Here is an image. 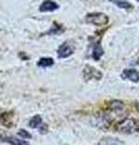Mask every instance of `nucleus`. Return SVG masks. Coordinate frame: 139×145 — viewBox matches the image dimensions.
Masks as SVG:
<instances>
[{
	"mask_svg": "<svg viewBox=\"0 0 139 145\" xmlns=\"http://www.w3.org/2000/svg\"><path fill=\"white\" fill-rule=\"evenodd\" d=\"M116 128H117V131H120V132L127 133V134L137 133V132H139V120L125 119L116 126Z\"/></svg>",
	"mask_w": 139,
	"mask_h": 145,
	"instance_id": "obj_1",
	"label": "nucleus"
},
{
	"mask_svg": "<svg viewBox=\"0 0 139 145\" xmlns=\"http://www.w3.org/2000/svg\"><path fill=\"white\" fill-rule=\"evenodd\" d=\"M109 18L106 15L100 12H96V13H89L86 17V22L89 24H96V25H104L108 23Z\"/></svg>",
	"mask_w": 139,
	"mask_h": 145,
	"instance_id": "obj_2",
	"label": "nucleus"
},
{
	"mask_svg": "<svg viewBox=\"0 0 139 145\" xmlns=\"http://www.w3.org/2000/svg\"><path fill=\"white\" fill-rule=\"evenodd\" d=\"M0 140H1V142L10 143L12 145H29L28 143L25 142V140L15 138V137H11V135H1V137H0Z\"/></svg>",
	"mask_w": 139,
	"mask_h": 145,
	"instance_id": "obj_3",
	"label": "nucleus"
},
{
	"mask_svg": "<svg viewBox=\"0 0 139 145\" xmlns=\"http://www.w3.org/2000/svg\"><path fill=\"white\" fill-rule=\"evenodd\" d=\"M73 51H74V47L71 46V45L63 44L59 48H58V56H59L61 58H65V57L70 56V54L73 53Z\"/></svg>",
	"mask_w": 139,
	"mask_h": 145,
	"instance_id": "obj_4",
	"label": "nucleus"
},
{
	"mask_svg": "<svg viewBox=\"0 0 139 145\" xmlns=\"http://www.w3.org/2000/svg\"><path fill=\"white\" fill-rule=\"evenodd\" d=\"M122 76L125 79L131 80L132 82H139V71L134 70V69H126L123 71Z\"/></svg>",
	"mask_w": 139,
	"mask_h": 145,
	"instance_id": "obj_5",
	"label": "nucleus"
},
{
	"mask_svg": "<svg viewBox=\"0 0 139 145\" xmlns=\"http://www.w3.org/2000/svg\"><path fill=\"white\" fill-rule=\"evenodd\" d=\"M58 8V5L57 3L52 1V0H46V1H44L41 4V6H40V11L41 12H50V11H55Z\"/></svg>",
	"mask_w": 139,
	"mask_h": 145,
	"instance_id": "obj_6",
	"label": "nucleus"
},
{
	"mask_svg": "<svg viewBox=\"0 0 139 145\" xmlns=\"http://www.w3.org/2000/svg\"><path fill=\"white\" fill-rule=\"evenodd\" d=\"M102 54H103V50L100 47V45L99 44H96V46L93 47V54H92V57L95 58V59H99Z\"/></svg>",
	"mask_w": 139,
	"mask_h": 145,
	"instance_id": "obj_7",
	"label": "nucleus"
},
{
	"mask_svg": "<svg viewBox=\"0 0 139 145\" xmlns=\"http://www.w3.org/2000/svg\"><path fill=\"white\" fill-rule=\"evenodd\" d=\"M53 64V59L52 58H41V59L39 61L38 63V65L39 67H51Z\"/></svg>",
	"mask_w": 139,
	"mask_h": 145,
	"instance_id": "obj_8",
	"label": "nucleus"
},
{
	"mask_svg": "<svg viewBox=\"0 0 139 145\" xmlns=\"http://www.w3.org/2000/svg\"><path fill=\"white\" fill-rule=\"evenodd\" d=\"M41 122H42L41 121V117H40V116H34L33 119L30 120L29 126L33 127V128H34V127H39V125H41Z\"/></svg>",
	"mask_w": 139,
	"mask_h": 145,
	"instance_id": "obj_9",
	"label": "nucleus"
},
{
	"mask_svg": "<svg viewBox=\"0 0 139 145\" xmlns=\"http://www.w3.org/2000/svg\"><path fill=\"white\" fill-rule=\"evenodd\" d=\"M18 134L21 135V137H23V138H30V134L27 133V132H24V129H21Z\"/></svg>",
	"mask_w": 139,
	"mask_h": 145,
	"instance_id": "obj_10",
	"label": "nucleus"
},
{
	"mask_svg": "<svg viewBox=\"0 0 139 145\" xmlns=\"http://www.w3.org/2000/svg\"><path fill=\"white\" fill-rule=\"evenodd\" d=\"M116 4H119V6H121V7H129V4H127V3H120V1H116Z\"/></svg>",
	"mask_w": 139,
	"mask_h": 145,
	"instance_id": "obj_11",
	"label": "nucleus"
},
{
	"mask_svg": "<svg viewBox=\"0 0 139 145\" xmlns=\"http://www.w3.org/2000/svg\"><path fill=\"white\" fill-rule=\"evenodd\" d=\"M137 109H138V110H139V102L137 103Z\"/></svg>",
	"mask_w": 139,
	"mask_h": 145,
	"instance_id": "obj_12",
	"label": "nucleus"
}]
</instances>
